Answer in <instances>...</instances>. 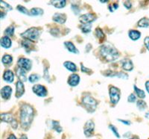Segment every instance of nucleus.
<instances>
[{
  "mask_svg": "<svg viewBox=\"0 0 149 139\" xmlns=\"http://www.w3.org/2000/svg\"><path fill=\"white\" fill-rule=\"evenodd\" d=\"M34 109L31 105L25 104L21 107L20 122L23 129H28L34 118Z\"/></svg>",
  "mask_w": 149,
  "mask_h": 139,
  "instance_id": "f257e3e1",
  "label": "nucleus"
},
{
  "mask_svg": "<svg viewBox=\"0 0 149 139\" xmlns=\"http://www.w3.org/2000/svg\"><path fill=\"white\" fill-rule=\"evenodd\" d=\"M102 56L107 61H114L119 57V51L110 44H104L100 48Z\"/></svg>",
  "mask_w": 149,
  "mask_h": 139,
  "instance_id": "f03ea898",
  "label": "nucleus"
},
{
  "mask_svg": "<svg viewBox=\"0 0 149 139\" xmlns=\"http://www.w3.org/2000/svg\"><path fill=\"white\" fill-rule=\"evenodd\" d=\"M82 104L85 107V109L88 111L89 112L93 113L96 109L98 102L93 97L90 95H86L84 97L83 99H82Z\"/></svg>",
  "mask_w": 149,
  "mask_h": 139,
  "instance_id": "7ed1b4c3",
  "label": "nucleus"
},
{
  "mask_svg": "<svg viewBox=\"0 0 149 139\" xmlns=\"http://www.w3.org/2000/svg\"><path fill=\"white\" fill-rule=\"evenodd\" d=\"M21 36L26 40L32 42H36L40 37L39 30L36 28H31L21 34Z\"/></svg>",
  "mask_w": 149,
  "mask_h": 139,
  "instance_id": "20e7f679",
  "label": "nucleus"
},
{
  "mask_svg": "<svg viewBox=\"0 0 149 139\" xmlns=\"http://www.w3.org/2000/svg\"><path fill=\"white\" fill-rule=\"evenodd\" d=\"M109 94H110V102L113 104H116L120 100V90L116 87L111 86L109 89Z\"/></svg>",
  "mask_w": 149,
  "mask_h": 139,
  "instance_id": "39448f33",
  "label": "nucleus"
},
{
  "mask_svg": "<svg viewBox=\"0 0 149 139\" xmlns=\"http://www.w3.org/2000/svg\"><path fill=\"white\" fill-rule=\"evenodd\" d=\"M17 64H18V66L19 67V68H22V69L25 70L26 71H29L30 70L31 66H32V63L31 61L29 58H20L17 61Z\"/></svg>",
  "mask_w": 149,
  "mask_h": 139,
  "instance_id": "423d86ee",
  "label": "nucleus"
},
{
  "mask_svg": "<svg viewBox=\"0 0 149 139\" xmlns=\"http://www.w3.org/2000/svg\"><path fill=\"white\" fill-rule=\"evenodd\" d=\"M95 129V124L93 121L90 120L86 122L84 127V135L86 137H91L93 135V132Z\"/></svg>",
  "mask_w": 149,
  "mask_h": 139,
  "instance_id": "0eeeda50",
  "label": "nucleus"
},
{
  "mask_svg": "<svg viewBox=\"0 0 149 139\" xmlns=\"http://www.w3.org/2000/svg\"><path fill=\"white\" fill-rule=\"evenodd\" d=\"M33 92L36 95L40 97H44L47 95V90L43 85H35L32 88Z\"/></svg>",
  "mask_w": 149,
  "mask_h": 139,
  "instance_id": "6e6552de",
  "label": "nucleus"
},
{
  "mask_svg": "<svg viewBox=\"0 0 149 139\" xmlns=\"http://www.w3.org/2000/svg\"><path fill=\"white\" fill-rule=\"evenodd\" d=\"M96 17L93 14H85L84 15H81L79 17V21L82 24H91L93 21L95 20Z\"/></svg>",
  "mask_w": 149,
  "mask_h": 139,
  "instance_id": "1a4fd4ad",
  "label": "nucleus"
},
{
  "mask_svg": "<svg viewBox=\"0 0 149 139\" xmlns=\"http://www.w3.org/2000/svg\"><path fill=\"white\" fill-rule=\"evenodd\" d=\"M24 93H25V86L22 81L19 80L16 84V97L19 98L23 95Z\"/></svg>",
  "mask_w": 149,
  "mask_h": 139,
  "instance_id": "9d476101",
  "label": "nucleus"
},
{
  "mask_svg": "<svg viewBox=\"0 0 149 139\" xmlns=\"http://www.w3.org/2000/svg\"><path fill=\"white\" fill-rule=\"evenodd\" d=\"M12 88L10 86H5L2 88L1 90V95L2 97L5 100H8L11 96L12 93Z\"/></svg>",
  "mask_w": 149,
  "mask_h": 139,
  "instance_id": "9b49d317",
  "label": "nucleus"
},
{
  "mask_svg": "<svg viewBox=\"0 0 149 139\" xmlns=\"http://www.w3.org/2000/svg\"><path fill=\"white\" fill-rule=\"evenodd\" d=\"M53 21L55 22H58L60 24H63L66 21V16L64 14H60V13H56L54 14L52 18Z\"/></svg>",
  "mask_w": 149,
  "mask_h": 139,
  "instance_id": "f8f14e48",
  "label": "nucleus"
},
{
  "mask_svg": "<svg viewBox=\"0 0 149 139\" xmlns=\"http://www.w3.org/2000/svg\"><path fill=\"white\" fill-rule=\"evenodd\" d=\"M79 82H80L79 76L75 74V73L71 75V76L70 77V78H69V79H68V84L72 87L77 86V85L79 84Z\"/></svg>",
  "mask_w": 149,
  "mask_h": 139,
  "instance_id": "ddd939ff",
  "label": "nucleus"
},
{
  "mask_svg": "<svg viewBox=\"0 0 149 139\" xmlns=\"http://www.w3.org/2000/svg\"><path fill=\"white\" fill-rule=\"evenodd\" d=\"M122 66L125 70L126 71H131L134 69V65L131 60L130 59H124L122 61Z\"/></svg>",
  "mask_w": 149,
  "mask_h": 139,
  "instance_id": "4468645a",
  "label": "nucleus"
},
{
  "mask_svg": "<svg viewBox=\"0 0 149 139\" xmlns=\"http://www.w3.org/2000/svg\"><path fill=\"white\" fill-rule=\"evenodd\" d=\"M0 44L1 46H2L5 49H9V48L11 46V40L9 37L8 36H4L1 38V41H0Z\"/></svg>",
  "mask_w": 149,
  "mask_h": 139,
  "instance_id": "2eb2a0df",
  "label": "nucleus"
},
{
  "mask_svg": "<svg viewBox=\"0 0 149 139\" xmlns=\"http://www.w3.org/2000/svg\"><path fill=\"white\" fill-rule=\"evenodd\" d=\"M3 79L8 83H12L14 81V73L11 70H6L4 73Z\"/></svg>",
  "mask_w": 149,
  "mask_h": 139,
  "instance_id": "dca6fc26",
  "label": "nucleus"
},
{
  "mask_svg": "<svg viewBox=\"0 0 149 139\" xmlns=\"http://www.w3.org/2000/svg\"><path fill=\"white\" fill-rule=\"evenodd\" d=\"M64 46H66V49L72 53H74V54H77V53H79L78 49L75 47L74 44L72 42H70V41H66V42L64 43Z\"/></svg>",
  "mask_w": 149,
  "mask_h": 139,
  "instance_id": "f3484780",
  "label": "nucleus"
},
{
  "mask_svg": "<svg viewBox=\"0 0 149 139\" xmlns=\"http://www.w3.org/2000/svg\"><path fill=\"white\" fill-rule=\"evenodd\" d=\"M63 66L68 70H70V72H76L78 70V67L75 65V64H74L73 62H71V61H66V62L63 63Z\"/></svg>",
  "mask_w": 149,
  "mask_h": 139,
  "instance_id": "a211bd4d",
  "label": "nucleus"
},
{
  "mask_svg": "<svg viewBox=\"0 0 149 139\" xmlns=\"http://www.w3.org/2000/svg\"><path fill=\"white\" fill-rule=\"evenodd\" d=\"M129 37L132 41H137L141 37V33L139 32V31L136 30H130L128 32Z\"/></svg>",
  "mask_w": 149,
  "mask_h": 139,
  "instance_id": "6ab92c4d",
  "label": "nucleus"
},
{
  "mask_svg": "<svg viewBox=\"0 0 149 139\" xmlns=\"http://www.w3.org/2000/svg\"><path fill=\"white\" fill-rule=\"evenodd\" d=\"M26 72L25 70L22 69V68H19L17 71V77H19V79L21 81H26L27 80V78H26Z\"/></svg>",
  "mask_w": 149,
  "mask_h": 139,
  "instance_id": "aec40b11",
  "label": "nucleus"
},
{
  "mask_svg": "<svg viewBox=\"0 0 149 139\" xmlns=\"http://www.w3.org/2000/svg\"><path fill=\"white\" fill-rule=\"evenodd\" d=\"M1 120L3 122L12 123L14 119L13 118L11 114L9 113H2L1 114Z\"/></svg>",
  "mask_w": 149,
  "mask_h": 139,
  "instance_id": "412c9836",
  "label": "nucleus"
},
{
  "mask_svg": "<svg viewBox=\"0 0 149 139\" xmlns=\"http://www.w3.org/2000/svg\"><path fill=\"white\" fill-rule=\"evenodd\" d=\"M51 3L52 4L53 6H54L57 8H63L66 6V1L65 0H58V1H52Z\"/></svg>",
  "mask_w": 149,
  "mask_h": 139,
  "instance_id": "4be33fe9",
  "label": "nucleus"
},
{
  "mask_svg": "<svg viewBox=\"0 0 149 139\" xmlns=\"http://www.w3.org/2000/svg\"><path fill=\"white\" fill-rule=\"evenodd\" d=\"M137 26L141 28H148L149 27V20H148L147 18L144 17V18H142L138 22Z\"/></svg>",
  "mask_w": 149,
  "mask_h": 139,
  "instance_id": "5701e85b",
  "label": "nucleus"
},
{
  "mask_svg": "<svg viewBox=\"0 0 149 139\" xmlns=\"http://www.w3.org/2000/svg\"><path fill=\"white\" fill-rule=\"evenodd\" d=\"M43 14V10L39 8H34L31 9L30 11V15L32 16H40Z\"/></svg>",
  "mask_w": 149,
  "mask_h": 139,
  "instance_id": "b1692460",
  "label": "nucleus"
},
{
  "mask_svg": "<svg viewBox=\"0 0 149 139\" xmlns=\"http://www.w3.org/2000/svg\"><path fill=\"white\" fill-rule=\"evenodd\" d=\"M52 129H54V131H56L57 132L60 133V132H62V127L61 126V124L58 121H52Z\"/></svg>",
  "mask_w": 149,
  "mask_h": 139,
  "instance_id": "393cba45",
  "label": "nucleus"
},
{
  "mask_svg": "<svg viewBox=\"0 0 149 139\" xmlns=\"http://www.w3.org/2000/svg\"><path fill=\"white\" fill-rule=\"evenodd\" d=\"M12 61H13V58H12V56L10 55H3V57L2 58V62L5 65H10Z\"/></svg>",
  "mask_w": 149,
  "mask_h": 139,
  "instance_id": "a878e982",
  "label": "nucleus"
},
{
  "mask_svg": "<svg viewBox=\"0 0 149 139\" xmlns=\"http://www.w3.org/2000/svg\"><path fill=\"white\" fill-rule=\"evenodd\" d=\"M134 91H135L136 93V95H137V97H139V98L143 99L146 97V93H145L144 91L142 90V89H140V88H137V87L136 86V85H134Z\"/></svg>",
  "mask_w": 149,
  "mask_h": 139,
  "instance_id": "bb28decb",
  "label": "nucleus"
},
{
  "mask_svg": "<svg viewBox=\"0 0 149 139\" xmlns=\"http://www.w3.org/2000/svg\"><path fill=\"white\" fill-rule=\"evenodd\" d=\"M136 107L140 111H144L147 108V104L143 100H137V102H136Z\"/></svg>",
  "mask_w": 149,
  "mask_h": 139,
  "instance_id": "cd10ccee",
  "label": "nucleus"
},
{
  "mask_svg": "<svg viewBox=\"0 0 149 139\" xmlns=\"http://www.w3.org/2000/svg\"><path fill=\"white\" fill-rule=\"evenodd\" d=\"M40 79L38 74H35V73H33V74L30 75V77H29V81H30L31 83H35L37 81H38Z\"/></svg>",
  "mask_w": 149,
  "mask_h": 139,
  "instance_id": "c85d7f7f",
  "label": "nucleus"
},
{
  "mask_svg": "<svg viewBox=\"0 0 149 139\" xmlns=\"http://www.w3.org/2000/svg\"><path fill=\"white\" fill-rule=\"evenodd\" d=\"M92 26L91 24H82L81 26V29L82 32L84 33H89L91 31Z\"/></svg>",
  "mask_w": 149,
  "mask_h": 139,
  "instance_id": "c756f323",
  "label": "nucleus"
},
{
  "mask_svg": "<svg viewBox=\"0 0 149 139\" xmlns=\"http://www.w3.org/2000/svg\"><path fill=\"white\" fill-rule=\"evenodd\" d=\"M5 36H8V37H12L14 36V26H9L8 28L6 29V30L5 31Z\"/></svg>",
  "mask_w": 149,
  "mask_h": 139,
  "instance_id": "7c9ffc66",
  "label": "nucleus"
},
{
  "mask_svg": "<svg viewBox=\"0 0 149 139\" xmlns=\"http://www.w3.org/2000/svg\"><path fill=\"white\" fill-rule=\"evenodd\" d=\"M17 9L18 10V11H19L20 13H22V14H29V15H30V12L27 10V8H25L24 6H22V5H17Z\"/></svg>",
  "mask_w": 149,
  "mask_h": 139,
  "instance_id": "2f4dec72",
  "label": "nucleus"
},
{
  "mask_svg": "<svg viewBox=\"0 0 149 139\" xmlns=\"http://www.w3.org/2000/svg\"><path fill=\"white\" fill-rule=\"evenodd\" d=\"M109 128H110V130L112 131V132L113 133V135L117 138H120V135H119V132H118L117 129L115 127V126H114L110 125L109 126Z\"/></svg>",
  "mask_w": 149,
  "mask_h": 139,
  "instance_id": "473e14b6",
  "label": "nucleus"
},
{
  "mask_svg": "<svg viewBox=\"0 0 149 139\" xmlns=\"http://www.w3.org/2000/svg\"><path fill=\"white\" fill-rule=\"evenodd\" d=\"M0 7L2 8L6 9V11L12 10V9H13V8H12L10 5H8V4L6 3V2H3V1H1V2H0Z\"/></svg>",
  "mask_w": 149,
  "mask_h": 139,
  "instance_id": "72a5a7b5",
  "label": "nucleus"
},
{
  "mask_svg": "<svg viewBox=\"0 0 149 139\" xmlns=\"http://www.w3.org/2000/svg\"><path fill=\"white\" fill-rule=\"evenodd\" d=\"M95 35H96V37H98V38H99V39H103L104 37V34L103 33V32H102V29H97L96 30H95Z\"/></svg>",
  "mask_w": 149,
  "mask_h": 139,
  "instance_id": "f704fd0d",
  "label": "nucleus"
},
{
  "mask_svg": "<svg viewBox=\"0 0 149 139\" xmlns=\"http://www.w3.org/2000/svg\"><path fill=\"white\" fill-rule=\"evenodd\" d=\"M127 100H128L129 102H135L136 101V97L134 94H133V93H131V94H130L129 95V97H127Z\"/></svg>",
  "mask_w": 149,
  "mask_h": 139,
  "instance_id": "c9c22d12",
  "label": "nucleus"
},
{
  "mask_svg": "<svg viewBox=\"0 0 149 139\" xmlns=\"http://www.w3.org/2000/svg\"><path fill=\"white\" fill-rule=\"evenodd\" d=\"M118 8H119V5H118V4H113V5H109L108 9L110 12H113L114 11L116 10Z\"/></svg>",
  "mask_w": 149,
  "mask_h": 139,
  "instance_id": "e433bc0d",
  "label": "nucleus"
},
{
  "mask_svg": "<svg viewBox=\"0 0 149 139\" xmlns=\"http://www.w3.org/2000/svg\"><path fill=\"white\" fill-rule=\"evenodd\" d=\"M71 8H72V10L74 11V13L75 14H78L80 13V9L78 8V7L75 5H72Z\"/></svg>",
  "mask_w": 149,
  "mask_h": 139,
  "instance_id": "4c0bfd02",
  "label": "nucleus"
},
{
  "mask_svg": "<svg viewBox=\"0 0 149 139\" xmlns=\"http://www.w3.org/2000/svg\"><path fill=\"white\" fill-rule=\"evenodd\" d=\"M124 6L127 9H130L132 7V3L130 1H126V2H124Z\"/></svg>",
  "mask_w": 149,
  "mask_h": 139,
  "instance_id": "58836bf2",
  "label": "nucleus"
},
{
  "mask_svg": "<svg viewBox=\"0 0 149 139\" xmlns=\"http://www.w3.org/2000/svg\"><path fill=\"white\" fill-rule=\"evenodd\" d=\"M144 44L146 49L149 51V37H146L144 40Z\"/></svg>",
  "mask_w": 149,
  "mask_h": 139,
  "instance_id": "ea45409f",
  "label": "nucleus"
},
{
  "mask_svg": "<svg viewBox=\"0 0 149 139\" xmlns=\"http://www.w3.org/2000/svg\"><path fill=\"white\" fill-rule=\"evenodd\" d=\"M119 122L122 123L123 124H125V125H127V126L130 125V121H125V120H121V119H119Z\"/></svg>",
  "mask_w": 149,
  "mask_h": 139,
  "instance_id": "a19ab883",
  "label": "nucleus"
},
{
  "mask_svg": "<svg viewBox=\"0 0 149 139\" xmlns=\"http://www.w3.org/2000/svg\"><path fill=\"white\" fill-rule=\"evenodd\" d=\"M81 70H82V72H84V73H90V72L91 71L90 69L85 67L83 65H81Z\"/></svg>",
  "mask_w": 149,
  "mask_h": 139,
  "instance_id": "79ce46f5",
  "label": "nucleus"
},
{
  "mask_svg": "<svg viewBox=\"0 0 149 139\" xmlns=\"http://www.w3.org/2000/svg\"><path fill=\"white\" fill-rule=\"evenodd\" d=\"M146 91H148V93H149V81H147L146 82Z\"/></svg>",
  "mask_w": 149,
  "mask_h": 139,
  "instance_id": "37998d69",
  "label": "nucleus"
},
{
  "mask_svg": "<svg viewBox=\"0 0 149 139\" xmlns=\"http://www.w3.org/2000/svg\"><path fill=\"white\" fill-rule=\"evenodd\" d=\"M7 139H17V137L14 135H10L9 136Z\"/></svg>",
  "mask_w": 149,
  "mask_h": 139,
  "instance_id": "c03bdc74",
  "label": "nucleus"
},
{
  "mask_svg": "<svg viewBox=\"0 0 149 139\" xmlns=\"http://www.w3.org/2000/svg\"><path fill=\"white\" fill-rule=\"evenodd\" d=\"M6 15V14H5L3 11L1 12V19H3L4 18V16Z\"/></svg>",
  "mask_w": 149,
  "mask_h": 139,
  "instance_id": "a18cd8bd",
  "label": "nucleus"
},
{
  "mask_svg": "<svg viewBox=\"0 0 149 139\" xmlns=\"http://www.w3.org/2000/svg\"><path fill=\"white\" fill-rule=\"evenodd\" d=\"M146 117L147 119H149V111L146 114Z\"/></svg>",
  "mask_w": 149,
  "mask_h": 139,
  "instance_id": "49530a36",
  "label": "nucleus"
},
{
  "mask_svg": "<svg viewBox=\"0 0 149 139\" xmlns=\"http://www.w3.org/2000/svg\"><path fill=\"white\" fill-rule=\"evenodd\" d=\"M19 139H28V138L26 135H22Z\"/></svg>",
  "mask_w": 149,
  "mask_h": 139,
  "instance_id": "de8ad7c7",
  "label": "nucleus"
},
{
  "mask_svg": "<svg viewBox=\"0 0 149 139\" xmlns=\"http://www.w3.org/2000/svg\"><path fill=\"white\" fill-rule=\"evenodd\" d=\"M129 139H139V138H138V137H136V136H135V137L130 138H129Z\"/></svg>",
  "mask_w": 149,
  "mask_h": 139,
  "instance_id": "09e8293b",
  "label": "nucleus"
}]
</instances>
